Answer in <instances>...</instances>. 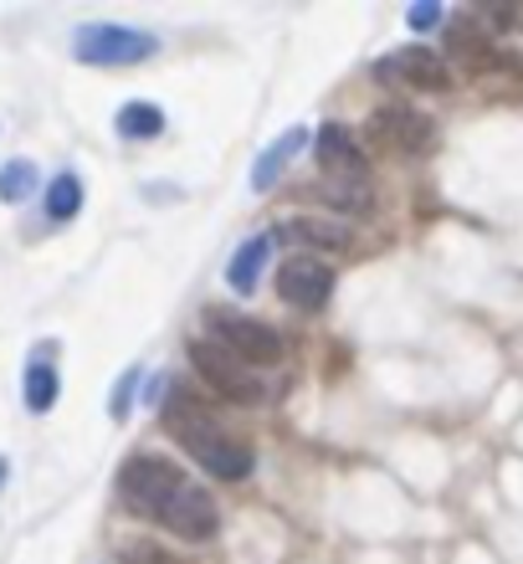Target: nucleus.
Wrapping results in <instances>:
<instances>
[{"mask_svg":"<svg viewBox=\"0 0 523 564\" xmlns=\"http://www.w3.org/2000/svg\"><path fill=\"white\" fill-rule=\"evenodd\" d=\"M488 15H498L503 26H523V11H513V6H488Z\"/></svg>","mask_w":523,"mask_h":564,"instance_id":"obj_22","label":"nucleus"},{"mask_svg":"<svg viewBox=\"0 0 523 564\" xmlns=\"http://www.w3.org/2000/svg\"><path fill=\"white\" fill-rule=\"evenodd\" d=\"M165 426L170 436H175L185 452H190L200 467H206L210 477H221V482H241V477L252 473V446L237 442L231 431H221L216 421H210V411L200 401H190V395H170L165 405Z\"/></svg>","mask_w":523,"mask_h":564,"instance_id":"obj_1","label":"nucleus"},{"mask_svg":"<svg viewBox=\"0 0 523 564\" xmlns=\"http://www.w3.org/2000/svg\"><path fill=\"white\" fill-rule=\"evenodd\" d=\"M314 160L329 170L334 180H364V154H359L355 134L345 123H324L314 139Z\"/></svg>","mask_w":523,"mask_h":564,"instance_id":"obj_10","label":"nucleus"},{"mask_svg":"<svg viewBox=\"0 0 523 564\" xmlns=\"http://www.w3.org/2000/svg\"><path fill=\"white\" fill-rule=\"evenodd\" d=\"M370 144L385 149V154H421V149H432V119L421 113V108H405V104H390V108H374L370 113Z\"/></svg>","mask_w":523,"mask_h":564,"instance_id":"obj_6","label":"nucleus"},{"mask_svg":"<svg viewBox=\"0 0 523 564\" xmlns=\"http://www.w3.org/2000/svg\"><path fill=\"white\" fill-rule=\"evenodd\" d=\"M206 328L221 349H231V355L247 359V365H272V359H283L277 328H268L262 318H247V313H237V308H206Z\"/></svg>","mask_w":523,"mask_h":564,"instance_id":"obj_4","label":"nucleus"},{"mask_svg":"<svg viewBox=\"0 0 523 564\" xmlns=\"http://www.w3.org/2000/svg\"><path fill=\"white\" fill-rule=\"evenodd\" d=\"M129 564H185V560H175L160 544H129Z\"/></svg>","mask_w":523,"mask_h":564,"instance_id":"obj_20","label":"nucleus"},{"mask_svg":"<svg viewBox=\"0 0 523 564\" xmlns=\"http://www.w3.org/2000/svg\"><path fill=\"white\" fill-rule=\"evenodd\" d=\"M277 297L303 313H318L334 297V268H324L318 257H293L277 268Z\"/></svg>","mask_w":523,"mask_h":564,"instance_id":"obj_8","label":"nucleus"},{"mask_svg":"<svg viewBox=\"0 0 523 564\" xmlns=\"http://www.w3.org/2000/svg\"><path fill=\"white\" fill-rule=\"evenodd\" d=\"M77 210H83V180L57 175L46 185V216H52V221H73Z\"/></svg>","mask_w":523,"mask_h":564,"instance_id":"obj_14","label":"nucleus"},{"mask_svg":"<svg viewBox=\"0 0 523 564\" xmlns=\"http://www.w3.org/2000/svg\"><path fill=\"white\" fill-rule=\"evenodd\" d=\"M113 123H119L123 139H160L165 134V113H160L154 104H123Z\"/></svg>","mask_w":523,"mask_h":564,"instance_id":"obj_13","label":"nucleus"},{"mask_svg":"<svg viewBox=\"0 0 523 564\" xmlns=\"http://www.w3.org/2000/svg\"><path fill=\"white\" fill-rule=\"evenodd\" d=\"M272 241H277V237H252L237 257H231V268H226V282H231L237 293H252V288H257V272H262V262H268Z\"/></svg>","mask_w":523,"mask_h":564,"instance_id":"obj_12","label":"nucleus"},{"mask_svg":"<svg viewBox=\"0 0 523 564\" xmlns=\"http://www.w3.org/2000/svg\"><path fill=\"white\" fill-rule=\"evenodd\" d=\"M0 482H6V462H0Z\"/></svg>","mask_w":523,"mask_h":564,"instance_id":"obj_23","label":"nucleus"},{"mask_svg":"<svg viewBox=\"0 0 523 564\" xmlns=\"http://www.w3.org/2000/svg\"><path fill=\"white\" fill-rule=\"evenodd\" d=\"M190 477L179 473L170 457H129L119 473V498L129 513H139V519H165L170 498H175L179 488H185Z\"/></svg>","mask_w":523,"mask_h":564,"instance_id":"obj_2","label":"nucleus"},{"mask_svg":"<svg viewBox=\"0 0 523 564\" xmlns=\"http://www.w3.org/2000/svg\"><path fill=\"white\" fill-rule=\"evenodd\" d=\"M190 365L216 395H226V401H241V405L262 401V380H257V370L247 365V359L231 355V349H221L216 339H190Z\"/></svg>","mask_w":523,"mask_h":564,"instance_id":"obj_5","label":"nucleus"},{"mask_svg":"<svg viewBox=\"0 0 523 564\" xmlns=\"http://www.w3.org/2000/svg\"><path fill=\"white\" fill-rule=\"evenodd\" d=\"M36 191V164H26V160H11L6 170H0V200H26V195Z\"/></svg>","mask_w":523,"mask_h":564,"instance_id":"obj_18","label":"nucleus"},{"mask_svg":"<svg viewBox=\"0 0 523 564\" xmlns=\"http://www.w3.org/2000/svg\"><path fill=\"white\" fill-rule=\"evenodd\" d=\"M57 370L46 365V359H36V365H26V405L42 416V411H52L57 405Z\"/></svg>","mask_w":523,"mask_h":564,"instance_id":"obj_15","label":"nucleus"},{"mask_svg":"<svg viewBox=\"0 0 523 564\" xmlns=\"http://www.w3.org/2000/svg\"><path fill=\"white\" fill-rule=\"evenodd\" d=\"M160 52L150 31L134 26H113V21H92V26H77L73 36V57L88 62V67H134V62H150Z\"/></svg>","mask_w":523,"mask_h":564,"instance_id":"obj_3","label":"nucleus"},{"mask_svg":"<svg viewBox=\"0 0 523 564\" xmlns=\"http://www.w3.org/2000/svg\"><path fill=\"white\" fill-rule=\"evenodd\" d=\"M380 83H411V88L421 93H447L451 88V67L442 62V52H432V46H401V52H390L380 67Z\"/></svg>","mask_w":523,"mask_h":564,"instance_id":"obj_9","label":"nucleus"},{"mask_svg":"<svg viewBox=\"0 0 523 564\" xmlns=\"http://www.w3.org/2000/svg\"><path fill=\"white\" fill-rule=\"evenodd\" d=\"M436 21H442V6H416V11H411V26H416V31L436 26Z\"/></svg>","mask_w":523,"mask_h":564,"instance_id":"obj_21","label":"nucleus"},{"mask_svg":"<svg viewBox=\"0 0 523 564\" xmlns=\"http://www.w3.org/2000/svg\"><path fill=\"white\" fill-rule=\"evenodd\" d=\"M277 237L293 247H314V252H349L355 247V231L345 221H329V216H293Z\"/></svg>","mask_w":523,"mask_h":564,"instance_id":"obj_11","label":"nucleus"},{"mask_svg":"<svg viewBox=\"0 0 523 564\" xmlns=\"http://www.w3.org/2000/svg\"><path fill=\"white\" fill-rule=\"evenodd\" d=\"M298 144H303V134H298V129H293V134H287L283 144H272L268 154H262V160H257V175H252V185H257V191H272V180L283 175L287 154H293V149H298Z\"/></svg>","mask_w":523,"mask_h":564,"instance_id":"obj_17","label":"nucleus"},{"mask_svg":"<svg viewBox=\"0 0 523 564\" xmlns=\"http://www.w3.org/2000/svg\"><path fill=\"white\" fill-rule=\"evenodd\" d=\"M134 386H139V370H129V375H123V380H119V390H113V405H108V416H113V421H123V416H129V401H134Z\"/></svg>","mask_w":523,"mask_h":564,"instance_id":"obj_19","label":"nucleus"},{"mask_svg":"<svg viewBox=\"0 0 523 564\" xmlns=\"http://www.w3.org/2000/svg\"><path fill=\"white\" fill-rule=\"evenodd\" d=\"M324 191H329V200L345 210V216H370L374 195H370V185H364V180H329Z\"/></svg>","mask_w":523,"mask_h":564,"instance_id":"obj_16","label":"nucleus"},{"mask_svg":"<svg viewBox=\"0 0 523 564\" xmlns=\"http://www.w3.org/2000/svg\"><path fill=\"white\" fill-rule=\"evenodd\" d=\"M160 523H165L175 539H185V544H210V539L221 534V508H216V498H210L200 482H185V488L170 498Z\"/></svg>","mask_w":523,"mask_h":564,"instance_id":"obj_7","label":"nucleus"}]
</instances>
